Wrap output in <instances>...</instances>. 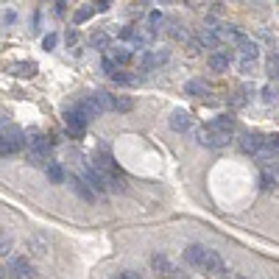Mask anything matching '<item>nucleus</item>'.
<instances>
[{"mask_svg": "<svg viewBox=\"0 0 279 279\" xmlns=\"http://www.w3.org/2000/svg\"><path fill=\"white\" fill-rule=\"evenodd\" d=\"M25 143H28V140H25L23 128L3 126V131H0V154H3V157H6V154H17Z\"/></svg>", "mask_w": 279, "mask_h": 279, "instance_id": "obj_1", "label": "nucleus"}, {"mask_svg": "<svg viewBox=\"0 0 279 279\" xmlns=\"http://www.w3.org/2000/svg\"><path fill=\"white\" fill-rule=\"evenodd\" d=\"M28 157L34 165H42L50 159V140L45 137V134H34V137H28Z\"/></svg>", "mask_w": 279, "mask_h": 279, "instance_id": "obj_2", "label": "nucleus"}, {"mask_svg": "<svg viewBox=\"0 0 279 279\" xmlns=\"http://www.w3.org/2000/svg\"><path fill=\"white\" fill-rule=\"evenodd\" d=\"M195 140H198V146H206V148H221L229 143V134H218L213 131V128L206 126V128H198L195 131Z\"/></svg>", "mask_w": 279, "mask_h": 279, "instance_id": "obj_3", "label": "nucleus"}, {"mask_svg": "<svg viewBox=\"0 0 279 279\" xmlns=\"http://www.w3.org/2000/svg\"><path fill=\"white\" fill-rule=\"evenodd\" d=\"M64 126H67V131L73 134V137H84V131H87V117L81 115L79 109H67V112H64Z\"/></svg>", "mask_w": 279, "mask_h": 279, "instance_id": "obj_4", "label": "nucleus"}, {"mask_svg": "<svg viewBox=\"0 0 279 279\" xmlns=\"http://www.w3.org/2000/svg\"><path fill=\"white\" fill-rule=\"evenodd\" d=\"M206 246H201V243H193V246H187L184 249V262H187L190 268H198V271H204V262H206Z\"/></svg>", "mask_w": 279, "mask_h": 279, "instance_id": "obj_5", "label": "nucleus"}, {"mask_svg": "<svg viewBox=\"0 0 279 279\" xmlns=\"http://www.w3.org/2000/svg\"><path fill=\"white\" fill-rule=\"evenodd\" d=\"M76 109H79L81 115L87 117V120H92V117L103 115V106H101V101H98V98H95V92H90V95H84V98H81Z\"/></svg>", "mask_w": 279, "mask_h": 279, "instance_id": "obj_6", "label": "nucleus"}, {"mask_svg": "<svg viewBox=\"0 0 279 279\" xmlns=\"http://www.w3.org/2000/svg\"><path fill=\"white\" fill-rule=\"evenodd\" d=\"M198 45L201 48H213V50H218V45H221V28H215V25H206V28H201L198 31Z\"/></svg>", "mask_w": 279, "mask_h": 279, "instance_id": "obj_7", "label": "nucleus"}, {"mask_svg": "<svg viewBox=\"0 0 279 279\" xmlns=\"http://www.w3.org/2000/svg\"><path fill=\"white\" fill-rule=\"evenodd\" d=\"M168 59H170V50H168V48L146 50V53H143V67H146V70H154V67L165 64V61H168Z\"/></svg>", "mask_w": 279, "mask_h": 279, "instance_id": "obj_8", "label": "nucleus"}, {"mask_svg": "<svg viewBox=\"0 0 279 279\" xmlns=\"http://www.w3.org/2000/svg\"><path fill=\"white\" fill-rule=\"evenodd\" d=\"M12 273L14 279H37V271H34V265L25 257H14L12 260Z\"/></svg>", "mask_w": 279, "mask_h": 279, "instance_id": "obj_9", "label": "nucleus"}, {"mask_svg": "<svg viewBox=\"0 0 279 279\" xmlns=\"http://www.w3.org/2000/svg\"><path fill=\"white\" fill-rule=\"evenodd\" d=\"M204 271L206 273H213V276H224V273H226V262L224 260H221V254H218V251H213V249H210V251H206V262H204Z\"/></svg>", "mask_w": 279, "mask_h": 279, "instance_id": "obj_10", "label": "nucleus"}, {"mask_svg": "<svg viewBox=\"0 0 279 279\" xmlns=\"http://www.w3.org/2000/svg\"><path fill=\"white\" fill-rule=\"evenodd\" d=\"M240 148H243L246 154H254V157H257V154H260L262 148H265V140H262L260 134H251V131H246V134L240 137Z\"/></svg>", "mask_w": 279, "mask_h": 279, "instance_id": "obj_11", "label": "nucleus"}, {"mask_svg": "<svg viewBox=\"0 0 279 279\" xmlns=\"http://www.w3.org/2000/svg\"><path fill=\"white\" fill-rule=\"evenodd\" d=\"M70 187H73V193L79 195L81 201H87V204H92V201H95V195H98L95 190H92L81 176H73V179H70Z\"/></svg>", "mask_w": 279, "mask_h": 279, "instance_id": "obj_12", "label": "nucleus"}, {"mask_svg": "<svg viewBox=\"0 0 279 279\" xmlns=\"http://www.w3.org/2000/svg\"><path fill=\"white\" fill-rule=\"evenodd\" d=\"M170 128H173V131H179V134L190 131V128H193V117H190V112H184V109L173 112V115H170Z\"/></svg>", "mask_w": 279, "mask_h": 279, "instance_id": "obj_13", "label": "nucleus"}, {"mask_svg": "<svg viewBox=\"0 0 279 279\" xmlns=\"http://www.w3.org/2000/svg\"><path fill=\"white\" fill-rule=\"evenodd\" d=\"M229 64H232V53L226 48H218V50H213V56H210V67L213 70H229Z\"/></svg>", "mask_w": 279, "mask_h": 279, "instance_id": "obj_14", "label": "nucleus"}, {"mask_svg": "<svg viewBox=\"0 0 279 279\" xmlns=\"http://www.w3.org/2000/svg\"><path fill=\"white\" fill-rule=\"evenodd\" d=\"M9 73L17 76V79H31V76L37 73V64H34V61H14V64L9 67Z\"/></svg>", "mask_w": 279, "mask_h": 279, "instance_id": "obj_15", "label": "nucleus"}, {"mask_svg": "<svg viewBox=\"0 0 279 279\" xmlns=\"http://www.w3.org/2000/svg\"><path fill=\"white\" fill-rule=\"evenodd\" d=\"M151 268H154V273H159V276H168V273L173 271V265H170V260L162 254V251H157V254L151 257Z\"/></svg>", "mask_w": 279, "mask_h": 279, "instance_id": "obj_16", "label": "nucleus"}, {"mask_svg": "<svg viewBox=\"0 0 279 279\" xmlns=\"http://www.w3.org/2000/svg\"><path fill=\"white\" fill-rule=\"evenodd\" d=\"M237 50H240L243 59H251V61H257V56H260V48H257V42H251L249 37H243L240 42H237Z\"/></svg>", "mask_w": 279, "mask_h": 279, "instance_id": "obj_17", "label": "nucleus"}, {"mask_svg": "<svg viewBox=\"0 0 279 279\" xmlns=\"http://www.w3.org/2000/svg\"><path fill=\"white\" fill-rule=\"evenodd\" d=\"M210 128L218 131V134H229L232 128H235V117H232V115H218L213 123H210Z\"/></svg>", "mask_w": 279, "mask_h": 279, "instance_id": "obj_18", "label": "nucleus"}, {"mask_svg": "<svg viewBox=\"0 0 279 279\" xmlns=\"http://www.w3.org/2000/svg\"><path fill=\"white\" fill-rule=\"evenodd\" d=\"M168 25H170V28H168V34H170V37H173V39H179V42H184V39H190L187 28H184V25L179 23V20H170Z\"/></svg>", "mask_w": 279, "mask_h": 279, "instance_id": "obj_19", "label": "nucleus"}, {"mask_svg": "<svg viewBox=\"0 0 279 279\" xmlns=\"http://www.w3.org/2000/svg\"><path fill=\"white\" fill-rule=\"evenodd\" d=\"M131 50H128V48H112L109 50V59L112 61H115V64H128V61H131Z\"/></svg>", "mask_w": 279, "mask_h": 279, "instance_id": "obj_20", "label": "nucleus"}, {"mask_svg": "<svg viewBox=\"0 0 279 279\" xmlns=\"http://www.w3.org/2000/svg\"><path fill=\"white\" fill-rule=\"evenodd\" d=\"M45 173H48V179H50V182H56V184H61V182H64V168H61L59 162H48Z\"/></svg>", "mask_w": 279, "mask_h": 279, "instance_id": "obj_21", "label": "nucleus"}, {"mask_svg": "<svg viewBox=\"0 0 279 279\" xmlns=\"http://www.w3.org/2000/svg\"><path fill=\"white\" fill-rule=\"evenodd\" d=\"M184 92H187V95H206V81L190 79L187 84H184Z\"/></svg>", "mask_w": 279, "mask_h": 279, "instance_id": "obj_22", "label": "nucleus"}, {"mask_svg": "<svg viewBox=\"0 0 279 279\" xmlns=\"http://www.w3.org/2000/svg\"><path fill=\"white\" fill-rule=\"evenodd\" d=\"M90 45H92V48H98V50L109 48V34H103V31H95V34L90 37Z\"/></svg>", "mask_w": 279, "mask_h": 279, "instance_id": "obj_23", "label": "nucleus"}, {"mask_svg": "<svg viewBox=\"0 0 279 279\" xmlns=\"http://www.w3.org/2000/svg\"><path fill=\"white\" fill-rule=\"evenodd\" d=\"M131 98H123V95H115V103H112V112H131Z\"/></svg>", "mask_w": 279, "mask_h": 279, "instance_id": "obj_24", "label": "nucleus"}, {"mask_svg": "<svg viewBox=\"0 0 279 279\" xmlns=\"http://www.w3.org/2000/svg\"><path fill=\"white\" fill-rule=\"evenodd\" d=\"M262 101H265V103H279V90L273 84L262 87Z\"/></svg>", "mask_w": 279, "mask_h": 279, "instance_id": "obj_25", "label": "nucleus"}, {"mask_svg": "<svg viewBox=\"0 0 279 279\" xmlns=\"http://www.w3.org/2000/svg\"><path fill=\"white\" fill-rule=\"evenodd\" d=\"M260 182H262V190H271L273 184H279V176H276V173H271V170H262Z\"/></svg>", "mask_w": 279, "mask_h": 279, "instance_id": "obj_26", "label": "nucleus"}, {"mask_svg": "<svg viewBox=\"0 0 279 279\" xmlns=\"http://www.w3.org/2000/svg\"><path fill=\"white\" fill-rule=\"evenodd\" d=\"M165 20H162V14L159 12H151V17H148V31H151L154 37H157V31H159V25H162Z\"/></svg>", "mask_w": 279, "mask_h": 279, "instance_id": "obj_27", "label": "nucleus"}, {"mask_svg": "<svg viewBox=\"0 0 279 279\" xmlns=\"http://www.w3.org/2000/svg\"><path fill=\"white\" fill-rule=\"evenodd\" d=\"M103 73H109L112 79H115V76L120 73V70H117V64H115V61L109 59V56H106V59H103Z\"/></svg>", "mask_w": 279, "mask_h": 279, "instance_id": "obj_28", "label": "nucleus"}, {"mask_svg": "<svg viewBox=\"0 0 279 279\" xmlns=\"http://www.w3.org/2000/svg\"><path fill=\"white\" fill-rule=\"evenodd\" d=\"M0 254L6 257V254H12V237L3 232V240H0Z\"/></svg>", "mask_w": 279, "mask_h": 279, "instance_id": "obj_29", "label": "nucleus"}, {"mask_svg": "<svg viewBox=\"0 0 279 279\" xmlns=\"http://www.w3.org/2000/svg\"><path fill=\"white\" fill-rule=\"evenodd\" d=\"M92 12H95V6H84V9H79V12H76V23H84V20L90 17Z\"/></svg>", "mask_w": 279, "mask_h": 279, "instance_id": "obj_30", "label": "nucleus"}, {"mask_svg": "<svg viewBox=\"0 0 279 279\" xmlns=\"http://www.w3.org/2000/svg\"><path fill=\"white\" fill-rule=\"evenodd\" d=\"M34 254H39V257L48 254V246H45V243L39 240V237H34Z\"/></svg>", "mask_w": 279, "mask_h": 279, "instance_id": "obj_31", "label": "nucleus"}, {"mask_svg": "<svg viewBox=\"0 0 279 279\" xmlns=\"http://www.w3.org/2000/svg\"><path fill=\"white\" fill-rule=\"evenodd\" d=\"M268 73H271V79L279 81V59H271V64H268Z\"/></svg>", "mask_w": 279, "mask_h": 279, "instance_id": "obj_32", "label": "nucleus"}, {"mask_svg": "<svg viewBox=\"0 0 279 279\" xmlns=\"http://www.w3.org/2000/svg\"><path fill=\"white\" fill-rule=\"evenodd\" d=\"M265 146L273 148V151H279V134H271V137H265Z\"/></svg>", "mask_w": 279, "mask_h": 279, "instance_id": "obj_33", "label": "nucleus"}, {"mask_svg": "<svg viewBox=\"0 0 279 279\" xmlns=\"http://www.w3.org/2000/svg\"><path fill=\"white\" fill-rule=\"evenodd\" d=\"M168 279H190V276L184 273V268H173V271L168 273Z\"/></svg>", "mask_w": 279, "mask_h": 279, "instance_id": "obj_34", "label": "nucleus"}, {"mask_svg": "<svg viewBox=\"0 0 279 279\" xmlns=\"http://www.w3.org/2000/svg\"><path fill=\"white\" fill-rule=\"evenodd\" d=\"M42 45H45V50H50V48L56 45V34H48V37L42 39Z\"/></svg>", "mask_w": 279, "mask_h": 279, "instance_id": "obj_35", "label": "nucleus"}, {"mask_svg": "<svg viewBox=\"0 0 279 279\" xmlns=\"http://www.w3.org/2000/svg\"><path fill=\"white\" fill-rule=\"evenodd\" d=\"M76 42H79V31H67V45L73 48Z\"/></svg>", "mask_w": 279, "mask_h": 279, "instance_id": "obj_36", "label": "nucleus"}, {"mask_svg": "<svg viewBox=\"0 0 279 279\" xmlns=\"http://www.w3.org/2000/svg\"><path fill=\"white\" fill-rule=\"evenodd\" d=\"M109 6H112L109 0H98V3H95V12H106Z\"/></svg>", "mask_w": 279, "mask_h": 279, "instance_id": "obj_37", "label": "nucleus"}, {"mask_svg": "<svg viewBox=\"0 0 279 279\" xmlns=\"http://www.w3.org/2000/svg\"><path fill=\"white\" fill-rule=\"evenodd\" d=\"M115 279H140V276H137V273H134V271H126V273H117Z\"/></svg>", "mask_w": 279, "mask_h": 279, "instance_id": "obj_38", "label": "nucleus"}, {"mask_svg": "<svg viewBox=\"0 0 279 279\" xmlns=\"http://www.w3.org/2000/svg\"><path fill=\"white\" fill-rule=\"evenodd\" d=\"M9 23H14V14H12V12L3 14V25H9Z\"/></svg>", "mask_w": 279, "mask_h": 279, "instance_id": "obj_39", "label": "nucleus"}, {"mask_svg": "<svg viewBox=\"0 0 279 279\" xmlns=\"http://www.w3.org/2000/svg\"><path fill=\"white\" fill-rule=\"evenodd\" d=\"M235 279H249V276H235Z\"/></svg>", "mask_w": 279, "mask_h": 279, "instance_id": "obj_40", "label": "nucleus"}, {"mask_svg": "<svg viewBox=\"0 0 279 279\" xmlns=\"http://www.w3.org/2000/svg\"><path fill=\"white\" fill-rule=\"evenodd\" d=\"M276 176H279V170H276Z\"/></svg>", "mask_w": 279, "mask_h": 279, "instance_id": "obj_41", "label": "nucleus"}]
</instances>
